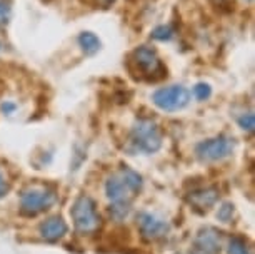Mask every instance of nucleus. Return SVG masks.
<instances>
[{
	"instance_id": "4468645a",
	"label": "nucleus",
	"mask_w": 255,
	"mask_h": 254,
	"mask_svg": "<svg viewBox=\"0 0 255 254\" xmlns=\"http://www.w3.org/2000/svg\"><path fill=\"white\" fill-rule=\"evenodd\" d=\"M239 126L247 132H254V127H255V117L252 112H247V114H242L239 117Z\"/></svg>"
},
{
	"instance_id": "f3484780",
	"label": "nucleus",
	"mask_w": 255,
	"mask_h": 254,
	"mask_svg": "<svg viewBox=\"0 0 255 254\" xmlns=\"http://www.w3.org/2000/svg\"><path fill=\"white\" fill-rule=\"evenodd\" d=\"M232 214H234V206L232 204H224L222 208L219 209L217 218L222 223H230V221H232Z\"/></svg>"
},
{
	"instance_id": "f257e3e1",
	"label": "nucleus",
	"mask_w": 255,
	"mask_h": 254,
	"mask_svg": "<svg viewBox=\"0 0 255 254\" xmlns=\"http://www.w3.org/2000/svg\"><path fill=\"white\" fill-rule=\"evenodd\" d=\"M142 189V177L130 167H122L105 183V193L110 199V214L115 219H122L127 216L132 201Z\"/></svg>"
},
{
	"instance_id": "dca6fc26",
	"label": "nucleus",
	"mask_w": 255,
	"mask_h": 254,
	"mask_svg": "<svg viewBox=\"0 0 255 254\" xmlns=\"http://www.w3.org/2000/svg\"><path fill=\"white\" fill-rule=\"evenodd\" d=\"M210 85L209 84H204V82H200V84H197L195 87H194V95L199 100H205V99H209L210 97Z\"/></svg>"
},
{
	"instance_id": "2eb2a0df",
	"label": "nucleus",
	"mask_w": 255,
	"mask_h": 254,
	"mask_svg": "<svg viewBox=\"0 0 255 254\" xmlns=\"http://www.w3.org/2000/svg\"><path fill=\"white\" fill-rule=\"evenodd\" d=\"M172 35H174V30H172L170 25H160L152 32V37L157 40H168Z\"/></svg>"
},
{
	"instance_id": "7ed1b4c3",
	"label": "nucleus",
	"mask_w": 255,
	"mask_h": 254,
	"mask_svg": "<svg viewBox=\"0 0 255 254\" xmlns=\"http://www.w3.org/2000/svg\"><path fill=\"white\" fill-rule=\"evenodd\" d=\"M130 146L142 154H153L162 146V134L152 119H138L130 131Z\"/></svg>"
},
{
	"instance_id": "20e7f679",
	"label": "nucleus",
	"mask_w": 255,
	"mask_h": 254,
	"mask_svg": "<svg viewBox=\"0 0 255 254\" xmlns=\"http://www.w3.org/2000/svg\"><path fill=\"white\" fill-rule=\"evenodd\" d=\"M72 221H74L75 229L80 234H94L100 229L102 219L97 213V206H95L94 199L89 196H80L77 198L70 209Z\"/></svg>"
},
{
	"instance_id": "423d86ee",
	"label": "nucleus",
	"mask_w": 255,
	"mask_h": 254,
	"mask_svg": "<svg viewBox=\"0 0 255 254\" xmlns=\"http://www.w3.org/2000/svg\"><path fill=\"white\" fill-rule=\"evenodd\" d=\"M153 104L165 112H175L184 109L190 100V94L184 85H168L153 92Z\"/></svg>"
},
{
	"instance_id": "6ab92c4d",
	"label": "nucleus",
	"mask_w": 255,
	"mask_h": 254,
	"mask_svg": "<svg viewBox=\"0 0 255 254\" xmlns=\"http://www.w3.org/2000/svg\"><path fill=\"white\" fill-rule=\"evenodd\" d=\"M94 3H95V5H99V7L107 8L110 3H114V0H94Z\"/></svg>"
},
{
	"instance_id": "412c9836",
	"label": "nucleus",
	"mask_w": 255,
	"mask_h": 254,
	"mask_svg": "<svg viewBox=\"0 0 255 254\" xmlns=\"http://www.w3.org/2000/svg\"><path fill=\"white\" fill-rule=\"evenodd\" d=\"M247 2H254V0H247Z\"/></svg>"
},
{
	"instance_id": "6e6552de",
	"label": "nucleus",
	"mask_w": 255,
	"mask_h": 254,
	"mask_svg": "<svg viewBox=\"0 0 255 254\" xmlns=\"http://www.w3.org/2000/svg\"><path fill=\"white\" fill-rule=\"evenodd\" d=\"M137 226L138 231H140L142 238L147 239V241H155V239H160L163 236H167L168 233V224L163 221V219L157 218L150 213H140L137 216Z\"/></svg>"
},
{
	"instance_id": "a211bd4d",
	"label": "nucleus",
	"mask_w": 255,
	"mask_h": 254,
	"mask_svg": "<svg viewBox=\"0 0 255 254\" xmlns=\"http://www.w3.org/2000/svg\"><path fill=\"white\" fill-rule=\"evenodd\" d=\"M8 191H10V186H8V183L5 181V177L0 174V199L5 198L8 194Z\"/></svg>"
},
{
	"instance_id": "f03ea898",
	"label": "nucleus",
	"mask_w": 255,
	"mask_h": 254,
	"mask_svg": "<svg viewBox=\"0 0 255 254\" xmlns=\"http://www.w3.org/2000/svg\"><path fill=\"white\" fill-rule=\"evenodd\" d=\"M128 72L133 79L145 80V82H157L167 75L165 65L162 64L160 57L150 47H137L127 59Z\"/></svg>"
},
{
	"instance_id": "9d476101",
	"label": "nucleus",
	"mask_w": 255,
	"mask_h": 254,
	"mask_svg": "<svg viewBox=\"0 0 255 254\" xmlns=\"http://www.w3.org/2000/svg\"><path fill=\"white\" fill-rule=\"evenodd\" d=\"M67 231H69V226H67V223L60 218V216L49 218L47 221L40 224V228H38L40 236L44 238L45 241H50V243L62 239L67 234Z\"/></svg>"
},
{
	"instance_id": "0eeeda50",
	"label": "nucleus",
	"mask_w": 255,
	"mask_h": 254,
	"mask_svg": "<svg viewBox=\"0 0 255 254\" xmlns=\"http://www.w3.org/2000/svg\"><path fill=\"white\" fill-rule=\"evenodd\" d=\"M234 152V141L227 136H217L202 141L197 144L195 154L199 159L207 161V162H215L222 161L225 157H229Z\"/></svg>"
},
{
	"instance_id": "39448f33",
	"label": "nucleus",
	"mask_w": 255,
	"mask_h": 254,
	"mask_svg": "<svg viewBox=\"0 0 255 254\" xmlns=\"http://www.w3.org/2000/svg\"><path fill=\"white\" fill-rule=\"evenodd\" d=\"M55 201L57 194L54 189L45 186H30L20 196V213L27 218H33L50 209Z\"/></svg>"
},
{
	"instance_id": "9b49d317",
	"label": "nucleus",
	"mask_w": 255,
	"mask_h": 254,
	"mask_svg": "<svg viewBox=\"0 0 255 254\" xmlns=\"http://www.w3.org/2000/svg\"><path fill=\"white\" fill-rule=\"evenodd\" d=\"M79 45L87 55H94L100 49V40L92 32H82L79 35Z\"/></svg>"
},
{
	"instance_id": "ddd939ff",
	"label": "nucleus",
	"mask_w": 255,
	"mask_h": 254,
	"mask_svg": "<svg viewBox=\"0 0 255 254\" xmlns=\"http://www.w3.org/2000/svg\"><path fill=\"white\" fill-rule=\"evenodd\" d=\"M12 13V2L10 0H0V27H3L8 22Z\"/></svg>"
},
{
	"instance_id": "f8f14e48",
	"label": "nucleus",
	"mask_w": 255,
	"mask_h": 254,
	"mask_svg": "<svg viewBox=\"0 0 255 254\" xmlns=\"http://www.w3.org/2000/svg\"><path fill=\"white\" fill-rule=\"evenodd\" d=\"M229 254H252V251H250V248L245 244L244 239L232 238L229 243Z\"/></svg>"
},
{
	"instance_id": "1a4fd4ad",
	"label": "nucleus",
	"mask_w": 255,
	"mask_h": 254,
	"mask_svg": "<svg viewBox=\"0 0 255 254\" xmlns=\"http://www.w3.org/2000/svg\"><path fill=\"white\" fill-rule=\"evenodd\" d=\"M187 201H189V204L194 209L200 211V213H205V211H209L219 201V191L215 188L194 189L187 196Z\"/></svg>"
},
{
	"instance_id": "aec40b11",
	"label": "nucleus",
	"mask_w": 255,
	"mask_h": 254,
	"mask_svg": "<svg viewBox=\"0 0 255 254\" xmlns=\"http://www.w3.org/2000/svg\"><path fill=\"white\" fill-rule=\"evenodd\" d=\"M2 111L5 112V114H10L15 111V104H10V102H7V104H3L2 105Z\"/></svg>"
}]
</instances>
